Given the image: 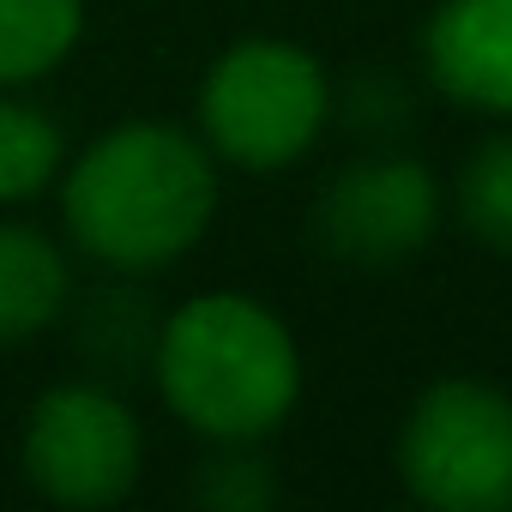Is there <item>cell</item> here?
I'll return each mask as SVG.
<instances>
[{
    "label": "cell",
    "mask_w": 512,
    "mask_h": 512,
    "mask_svg": "<svg viewBox=\"0 0 512 512\" xmlns=\"http://www.w3.org/2000/svg\"><path fill=\"white\" fill-rule=\"evenodd\" d=\"M67 169V139L49 109L0 91V205L37 199Z\"/></svg>",
    "instance_id": "obj_10"
},
{
    "label": "cell",
    "mask_w": 512,
    "mask_h": 512,
    "mask_svg": "<svg viewBox=\"0 0 512 512\" xmlns=\"http://www.w3.org/2000/svg\"><path fill=\"white\" fill-rule=\"evenodd\" d=\"M85 31V0H0V91L61 67Z\"/></svg>",
    "instance_id": "obj_9"
},
{
    "label": "cell",
    "mask_w": 512,
    "mask_h": 512,
    "mask_svg": "<svg viewBox=\"0 0 512 512\" xmlns=\"http://www.w3.org/2000/svg\"><path fill=\"white\" fill-rule=\"evenodd\" d=\"M157 332H163V314L139 290H121V284L91 296V308L79 314V344L97 362V374H139V368H151Z\"/></svg>",
    "instance_id": "obj_11"
},
{
    "label": "cell",
    "mask_w": 512,
    "mask_h": 512,
    "mask_svg": "<svg viewBox=\"0 0 512 512\" xmlns=\"http://www.w3.org/2000/svg\"><path fill=\"white\" fill-rule=\"evenodd\" d=\"M458 217L476 241L512 253V133L476 145L458 169Z\"/></svg>",
    "instance_id": "obj_12"
},
{
    "label": "cell",
    "mask_w": 512,
    "mask_h": 512,
    "mask_svg": "<svg viewBox=\"0 0 512 512\" xmlns=\"http://www.w3.org/2000/svg\"><path fill=\"white\" fill-rule=\"evenodd\" d=\"M193 500L217 512H266L278 500V470L266 452H253V440H217L193 470Z\"/></svg>",
    "instance_id": "obj_13"
},
{
    "label": "cell",
    "mask_w": 512,
    "mask_h": 512,
    "mask_svg": "<svg viewBox=\"0 0 512 512\" xmlns=\"http://www.w3.org/2000/svg\"><path fill=\"white\" fill-rule=\"evenodd\" d=\"M398 470L422 506L500 512L512 506V398L482 380H440L416 398Z\"/></svg>",
    "instance_id": "obj_4"
},
{
    "label": "cell",
    "mask_w": 512,
    "mask_h": 512,
    "mask_svg": "<svg viewBox=\"0 0 512 512\" xmlns=\"http://www.w3.org/2000/svg\"><path fill=\"white\" fill-rule=\"evenodd\" d=\"M157 386L205 440H260L302 392V356L284 320L247 296H193L157 332Z\"/></svg>",
    "instance_id": "obj_2"
},
{
    "label": "cell",
    "mask_w": 512,
    "mask_h": 512,
    "mask_svg": "<svg viewBox=\"0 0 512 512\" xmlns=\"http://www.w3.org/2000/svg\"><path fill=\"white\" fill-rule=\"evenodd\" d=\"M434 223H440L434 175L410 157H362L338 181H326V193L314 205L320 247L362 272L410 260L434 235Z\"/></svg>",
    "instance_id": "obj_6"
},
{
    "label": "cell",
    "mask_w": 512,
    "mask_h": 512,
    "mask_svg": "<svg viewBox=\"0 0 512 512\" xmlns=\"http://www.w3.org/2000/svg\"><path fill=\"white\" fill-rule=\"evenodd\" d=\"M217 211L211 145L169 121H127L61 169V217L109 272L169 266Z\"/></svg>",
    "instance_id": "obj_1"
},
{
    "label": "cell",
    "mask_w": 512,
    "mask_h": 512,
    "mask_svg": "<svg viewBox=\"0 0 512 512\" xmlns=\"http://www.w3.org/2000/svg\"><path fill=\"white\" fill-rule=\"evenodd\" d=\"M139 416L103 380H67L37 398L25 422V476L55 506H109L139 482Z\"/></svg>",
    "instance_id": "obj_5"
},
{
    "label": "cell",
    "mask_w": 512,
    "mask_h": 512,
    "mask_svg": "<svg viewBox=\"0 0 512 512\" xmlns=\"http://www.w3.org/2000/svg\"><path fill=\"white\" fill-rule=\"evenodd\" d=\"M73 302V266L67 253L31 229V223H0V344H25L49 332Z\"/></svg>",
    "instance_id": "obj_8"
},
{
    "label": "cell",
    "mask_w": 512,
    "mask_h": 512,
    "mask_svg": "<svg viewBox=\"0 0 512 512\" xmlns=\"http://www.w3.org/2000/svg\"><path fill=\"white\" fill-rule=\"evenodd\" d=\"M422 61L452 103L512 115V0H440Z\"/></svg>",
    "instance_id": "obj_7"
},
{
    "label": "cell",
    "mask_w": 512,
    "mask_h": 512,
    "mask_svg": "<svg viewBox=\"0 0 512 512\" xmlns=\"http://www.w3.org/2000/svg\"><path fill=\"white\" fill-rule=\"evenodd\" d=\"M326 109H332V85L308 49L253 37L235 43L205 73L199 133L217 157L241 169H284L320 139Z\"/></svg>",
    "instance_id": "obj_3"
}]
</instances>
